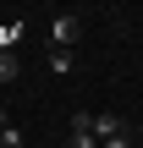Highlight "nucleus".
Listing matches in <instances>:
<instances>
[{
  "instance_id": "obj_1",
  "label": "nucleus",
  "mask_w": 143,
  "mask_h": 148,
  "mask_svg": "<svg viewBox=\"0 0 143 148\" xmlns=\"http://www.w3.org/2000/svg\"><path fill=\"white\" fill-rule=\"evenodd\" d=\"M77 33H83V22H77V16H66V11H61V16H50V49H72V44H77Z\"/></svg>"
},
{
  "instance_id": "obj_2",
  "label": "nucleus",
  "mask_w": 143,
  "mask_h": 148,
  "mask_svg": "<svg viewBox=\"0 0 143 148\" xmlns=\"http://www.w3.org/2000/svg\"><path fill=\"white\" fill-rule=\"evenodd\" d=\"M88 126H94V137H99V143H110V137H132V132H127V121H121V115H94V121H88Z\"/></svg>"
},
{
  "instance_id": "obj_3",
  "label": "nucleus",
  "mask_w": 143,
  "mask_h": 148,
  "mask_svg": "<svg viewBox=\"0 0 143 148\" xmlns=\"http://www.w3.org/2000/svg\"><path fill=\"white\" fill-rule=\"evenodd\" d=\"M88 121H94L88 110H77V115H72V148H99V137H94V126H88Z\"/></svg>"
},
{
  "instance_id": "obj_4",
  "label": "nucleus",
  "mask_w": 143,
  "mask_h": 148,
  "mask_svg": "<svg viewBox=\"0 0 143 148\" xmlns=\"http://www.w3.org/2000/svg\"><path fill=\"white\" fill-rule=\"evenodd\" d=\"M44 66H50L55 77H66V71H72V49H50V60H44Z\"/></svg>"
},
{
  "instance_id": "obj_5",
  "label": "nucleus",
  "mask_w": 143,
  "mask_h": 148,
  "mask_svg": "<svg viewBox=\"0 0 143 148\" xmlns=\"http://www.w3.org/2000/svg\"><path fill=\"white\" fill-rule=\"evenodd\" d=\"M6 82H17V55H11V49H0V88H6Z\"/></svg>"
},
{
  "instance_id": "obj_6",
  "label": "nucleus",
  "mask_w": 143,
  "mask_h": 148,
  "mask_svg": "<svg viewBox=\"0 0 143 148\" xmlns=\"http://www.w3.org/2000/svg\"><path fill=\"white\" fill-rule=\"evenodd\" d=\"M17 38H22V22H6V27H0V49H6V44H17Z\"/></svg>"
},
{
  "instance_id": "obj_7",
  "label": "nucleus",
  "mask_w": 143,
  "mask_h": 148,
  "mask_svg": "<svg viewBox=\"0 0 143 148\" xmlns=\"http://www.w3.org/2000/svg\"><path fill=\"white\" fill-rule=\"evenodd\" d=\"M0 148H22V132L17 126H0Z\"/></svg>"
},
{
  "instance_id": "obj_8",
  "label": "nucleus",
  "mask_w": 143,
  "mask_h": 148,
  "mask_svg": "<svg viewBox=\"0 0 143 148\" xmlns=\"http://www.w3.org/2000/svg\"><path fill=\"white\" fill-rule=\"evenodd\" d=\"M99 148H138L132 137H110V143H99Z\"/></svg>"
},
{
  "instance_id": "obj_9",
  "label": "nucleus",
  "mask_w": 143,
  "mask_h": 148,
  "mask_svg": "<svg viewBox=\"0 0 143 148\" xmlns=\"http://www.w3.org/2000/svg\"><path fill=\"white\" fill-rule=\"evenodd\" d=\"M0 126H11V121H6V104H0Z\"/></svg>"
},
{
  "instance_id": "obj_10",
  "label": "nucleus",
  "mask_w": 143,
  "mask_h": 148,
  "mask_svg": "<svg viewBox=\"0 0 143 148\" xmlns=\"http://www.w3.org/2000/svg\"><path fill=\"white\" fill-rule=\"evenodd\" d=\"M138 137H143V121H138Z\"/></svg>"
}]
</instances>
